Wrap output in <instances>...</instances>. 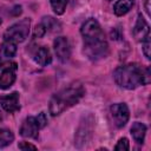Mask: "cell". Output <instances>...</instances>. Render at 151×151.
Instances as JSON below:
<instances>
[{"label":"cell","instance_id":"5bb4252c","mask_svg":"<svg viewBox=\"0 0 151 151\" xmlns=\"http://www.w3.org/2000/svg\"><path fill=\"white\" fill-rule=\"evenodd\" d=\"M146 125L140 123V122H134L131 126V136L133 140L137 144H143L145 140V134H146Z\"/></svg>","mask_w":151,"mask_h":151},{"label":"cell","instance_id":"ac0fdd59","mask_svg":"<svg viewBox=\"0 0 151 151\" xmlns=\"http://www.w3.org/2000/svg\"><path fill=\"white\" fill-rule=\"evenodd\" d=\"M14 140V134L8 129H0V149L8 146Z\"/></svg>","mask_w":151,"mask_h":151},{"label":"cell","instance_id":"f546056e","mask_svg":"<svg viewBox=\"0 0 151 151\" xmlns=\"http://www.w3.org/2000/svg\"><path fill=\"white\" fill-rule=\"evenodd\" d=\"M107 1H112V0H107Z\"/></svg>","mask_w":151,"mask_h":151},{"label":"cell","instance_id":"e0dca14e","mask_svg":"<svg viewBox=\"0 0 151 151\" xmlns=\"http://www.w3.org/2000/svg\"><path fill=\"white\" fill-rule=\"evenodd\" d=\"M41 24L45 26L47 32H59L61 29L60 22L57 19H54L53 17H50V15L44 17L41 19Z\"/></svg>","mask_w":151,"mask_h":151},{"label":"cell","instance_id":"4fadbf2b","mask_svg":"<svg viewBox=\"0 0 151 151\" xmlns=\"http://www.w3.org/2000/svg\"><path fill=\"white\" fill-rule=\"evenodd\" d=\"M33 60L39 66H47L52 63V54L46 46L38 47L33 53Z\"/></svg>","mask_w":151,"mask_h":151},{"label":"cell","instance_id":"cb8c5ba5","mask_svg":"<svg viewBox=\"0 0 151 151\" xmlns=\"http://www.w3.org/2000/svg\"><path fill=\"white\" fill-rule=\"evenodd\" d=\"M18 147L20 150H37V146L28 143V142H20L18 144Z\"/></svg>","mask_w":151,"mask_h":151},{"label":"cell","instance_id":"9c48e42d","mask_svg":"<svg viewBox=\"0 0 151 151\" xmlns=\"http://www.w3.org/2000/svg\"><path fill=\"white\" fill-rule=\"evenodd\" d=\"M53 50L60 63H67L71 58V45L66 37H57L53 41Z\"/></svg>","mask_w":151,"mask_h":151},{"label":"cell","instance_id":"f1b7e54d","mask_svg":"<svg viewBox=\"0 0 151 151\" xmlns=\"http://www.w3.org/2000/svg\"><path fill=\"white\" fill-rule=\"evenodd\" d=\"M1 22H2V21H1V19H0V25H1Z\"/></svg>","mask_w":151,"mask_h":151},{"label":"cell","instance_id":"9a60e30c","mask_svg":"<svg viewBox=\"0 0 151 151\" xmlns=\"http://www.w3.org/2000/svg\"><path fill=\"white\" fill-rule=\"evenodd\" d=\"M17 54V44L11 41H4L0 46V58L1 60H9Z\"/></svg>","mask_w":151,"mask_h":151},{"label":"cell","instance_id":"5b68a950","mask_svg":"<svg viewBox=\"0 0 151 151\" xmlns=\"http://www.w3.org/2000/svg\"><path fill=\"white\" fill-rule=\"evenodd\" d=\"M29 29H31V19L29 18L21 19L20 21H17L15 24L11 25L4 32V40L14 44L22 42L28 38Z\"/></svg>","mask_w":151,"mask_h":151},{"label":"cell","instance_id":"277c9868","mask_svg":"<svg viewBox=\"0 0 151 151\" xmlns=\"http://www.w3.org/2000/svg\"><path fill=\"white\" fill-rule=\"evenodd\" d=\"M84 41V54L92 61H98L106 58L109 54V44L105 38L98 39H86Z\"/></svg>","mask_w":151,"mask_h":151},{"label":"cell","instance_id":"30bf717a","mask_svg":"<svg viewBox=\"0 0 151 151\" xmlns=\"http://www.w3.org/2000/svg\"><path fill=\"white\" fill-rule=\"evenodd\" d=\"M40 126L37 122V118L34 116H29L27 118H25V120L22 122L19 133L21 137L24 138H33L37 139L39 136V131H40Z\"/></svg>","mask_w":151,"mask_h":151},{"label":"cell","instance_id":"7c38bea8","mask_svg":"<svg viewBox=\"0 0 151 151\" xmlns=\"http://www.w3.org/2000/svg\"><path fill=\"white\" fill-rule=\"evenodd\" d=\"M0 105L8 113H14V112L19 111L20 110L19 93L18 92H12L9 94L0 96Z\"/></svg>","mask_w":151,"mask_h":151},{"label":"cell","instance_id":"484cf974","mask_svg":"<svg viewBox=\"0 0 151 151\" xmlns=\"http://www.w3.org/2000/svg\"><path fill=\"white\" fill-rule=\"evenodd\" d=\"M20 13H21V6H15V7L12 9V14L15 15V17H18Z\"/></svg>","mask_w":151,"mask_h":151},{"label":"cell","instance_id":"ffe728a7","mask_svg":"<svg viewBox=\"0 0 151 151\" xmlns=\"http://www.w3.org/2000/svg\"><path fill=\"white\" fill-rule=\"evenodd\" d=\"M129 149H130V143H129V139L125 138V137L120 138L117 142L116 146H114V150L116 151H127Z\"/></svg>","mask_w":151,"mask_h":151},{"label":"cell","instance_id":"603a6c76","mask_svg":"<svg viewBox=\"0 0 151 151\" xmlns=\"http://www.w3.org/2000/svg\"><path fill=\"white\" fill-rule=\"evenodd\" d=\"M35 118H37V122H38L40 129H44L47 125V117H46L45 112H40L38 116H35Z\"/></svg>","mask_w":151,"mask_h":151},{"label":"cell","instance_id":"83f0119b","mask_svg":"<svg viewBox=\"0 0 151 151\" xmlns=\"http://www.w3.org/2000/svg\"><path fill=\"white\" fill-rule=\"evenodd\" d=\"M2 120V116H1V112H0V122Z\"/></svg>","mask_w":151,"mask_h":151},{"label":"cell","instance_id":"52a82bcc","mask_svg":"<svg viewBox=\"0 0 151 151\" xmlns=\"http://www.w3.org/2000/svg\"><path fill=\"white\" fill-rule=\"evenodd\" d=\"M110 112H111L113 123L118 129L124 127L130 119V110L125 103L112 104L110 106Z\"/></svg>","mask_w":151,"mask_h":151},{"label":"cell","instance_id":"7402d4cb","mask_svg":"<svg viewBox=\"0 0 151 151\" xmlns=\"http://www.w3.org/2000/svg\"><path fill=\"white\" fill-rule=\"evenodd\" d=\"M46 33H47V31H46L45 26L40 22V24H38V25L35 26V28H34V31H33V37H34V38H42Z\"/></svg>","mask_w":151,"mask_h":151},{"label":"cell","instance_id":"d4e9b609","mask_svg":"<svg viewBox=\"0 0 151 151\" xmlns=\"http://www.w3.org/2000/svg\"><path fill=\"white\" fill-rule=\"evenodd\" d=\"M122 38V34H120V29L119 28H113L112 31H111V39L112 40H118V39H120Z\"/></svg>","mask_w":151,"mask_h":151},{"label":"cell","instance_id":"3957f363","mask_svg":"<svg viewBox=\"0 0 151 151\" xmlns=\"http://www.w3.org/2000/svg\"><path fill=\"white\" fill-rule=\"evenodd\" d=\"M93 130H94V116L90 112L83 114V117L79 122V125L76 130L74 145L78 149L84 147L92 139Z\"/></svg>","mask_w":151,"mask_h":151},{"label":"cell","instance_id":"2e32d148","mask_svg":"<svg viewBox=\"0 0 151 151\" xmlns=\"http://www.w3.org/2000/svg\"><path fill=\"white\" fill-rule=\"evenodd\" d=\"M133 5H134V0H118L113 5V13L117 17H123L130 12Z\"/></svg>","mask_w":151,"mask_h":151},{"label":"cell","instance_id":"4316f807","mask_svg":"<svg viewBox=\"0 0 151 151\" xmlns=\"http://www.w3.org/2000/svg\"><path fill=\"white\" fill-rule=\"evenodd\" d=\"M145 11L147 15H150V0H145Z\"/></svg>","mask_w":151,"mask_h":151},{"label":"cell","instance_id":"6da1fadb","mask_svg":"<svg viewBox=\"0 0 151 151\" xmlns=\"http://www.w3.org/2000/svg\"><path fill=\"white\" fill-rule=\"evenodd\" d=\"M113 80L122 88L134 90L151 81V71L149 66H142L137 63L125 64L113 71Z\"/></svg>","mask_w":151,"mask_h":151},{"label":"cell","instance_id":"7a4b0ae2","mask_svg":"<svg viewBox=\"0 0 151 151\" xmlns=\"http://www.w3.org/2000/svg\"><path fill=\"white\" fill-rule=\"evenodd\" d=\"M85 88L80 81H73L54 93L50 99L48 111L51 116L57 117L61 114L64 111L74 106L79 103V100L84 97Z\"/></svg>","mask_w":151,"mask_h":151},{"label":"cell","instance_id":"ba28073f","mask_svg":"<svg viewBox=\"0 0 151 151\" xmlns=\"http://www.w3.org/2000/svg\"><path fill=\"white\" fill-rule=\"evenodd\" d=\"M80 34L83 37V40L105 38V34H104V31L100 27V24L94 18L87 19L81 25V27H80Z\"/></svg>","mask_w":151,"mask_h":151},{"label":"cell","instance_id":"44dd1931","mask_svg":"<svg viewBox=\"0 0 151 151\" xmlns=\"http://www.w3.org/2000/svg\"><path fill=\"white\" fill-rule=\"evenodd\" d=\"M142 50H143V53H144V55H145V58L147 59V60H150V55H151V53H150V50H151V41H150V38L149 39H146V40H144V41H142Z\"/></svg>","mask_w":151,"mask_h":151},{"label":"cell","instance_id":"d6986e66","mask_svg":"<svg viewBox=\"0 0 151 151\" xmlns=\"http://www.w3.org/2000/svg\"><path fill=\"white\" fill-rule=\"evenodd\" d=\"M51 7L53 9V12L57 15H61L64 14L66 6H67V0H50Z\"/></svg>","mask_w":151,"mask_h":151},{"label":"cell","instance_id":"8fae6325","mask_svg":"<svg viewBox=\"0 0 151 151\" xmlns=\"http://www.w3.org/2000/svg\"><path fill=\"white\" fill-rule=\"evenodd\" d=\"M132 33H133V37L136 38V40L140 41V42L150 38V27H149L146 20L144 19V17L140 13L137 17V20H136V24L133 26Z\"/></svg>","mask_w":151,"mask_h":151},{"label":"cell","instance_id":"8992f818","mask_svg":"<svg viewBox=\"0 0 151 151\" xmlns=\"http://www.w3.org/2000/svg\"><path fill=\"white\" fill-rule=\"evenodd\" d=\"M0 67V90H8L15 83L18 65L14 61H7L5 64H1Z\"/></svg>","mask_w":151,"mask_h":151}]
</instances>
